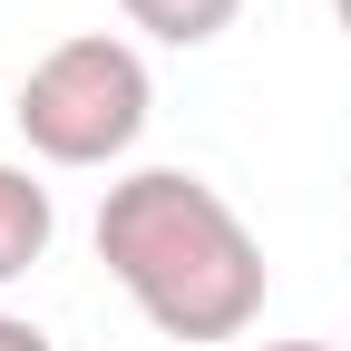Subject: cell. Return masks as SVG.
Masks as SVG:
<instances>
[{
    "mask_svg": "<svg viewBox=\"0 0 351 351\" xmlns=\"http://www.w3.org/2000/svg\"><path fill=\"white\" fill-rule=\"evenodd\" d=\"M332 20H341V39H351V0H332Z\"/></svg>",
    "mask_w": 351,
    "mask_h": 351,
    "instance_id": "52a82bcc",
    "label": "cell"
},
{
    "mask_svg": "<svg viewBox=\"0 0 351 351\" xmlns=\"http://www.w3.org/2000/svg\"><path fill=\"white\" fill-rule=\"evenodd\" d=\"M0 351H59L39 322H20V313H0Z\"/></svg>",
    "mask_w": 351,
    "mask_h": 351,
    "instance_id": "5b68a950",
    "label": "cell"
},
{
    "mask_svg": "<svg viewBox=\"0 0 351 351\" xmlns=\"http://www.w3.org/2000/svg\"><path fill=\"white\" fill-rule=\"evenodd\" d=\"M49 234H59V205H49V186H39L29 166H0V283H20L39 254H49Z\"/></svg>",
    "mask_w": 351,
    "mask_h": 351,
    "instance_id": "3957f363",
    "label": "cell"
},
{
    "mask_svg": "<svg viewBox=\"0 0 351 351\" xmlns=\"http://www.w3.org/2000/svg\"><path fill=\"white\" fill-rule=\"evenodd\" d=\"M117 10H127V29L166 39V49H205V39H225V29H234L244 0H117Z\"/></svg>",
    "mask_w": 351,
    "mask_h": 351,
    "instance_id": "277c9868",
    "label": "cell"
},
{
    "mask_svg": "<svg viewBox=\"0 0 351 351\" xmlns=\"http://www.w3.org/2000/svg\"><path fill=\"white\" fill-rule=\"evenodd\" d=\"M147 108H156L147 59L127 49L117 29H78V39H59V49L20 78L10 127L29 137V156H49V166H108V156L137 147Z\"/></svg>",
    "mask_w": 351,
    "mask_h": 351,
    "instance_id": "7a4b0ae2",
    "label": "cell"
},
{
    "mask_svg": "<svg viewBox=\"0 0 351 351\" xmlns=\"http://www.w3.org/2000/svg\"><path fill=\"white\" fill-rule=\"evenodd\" d=\"M254 351H332V341H254Z\"/></svg>",
    "mask_w": 351,
    "mask_h": 351,
    "instance_id": "8992f818",
    "label": "cell"
},
{
    "mask_svg": "<svg viewBox=\"0 0 351 351\" xmlns=\"http://www.w3.org/2000/svg\"><path fill=\"white\" fill-rule=\"evenodd\" d=\"M98 263L166 341H234L263 313L254 225L186 166H137L98 205Z\"/></svg>",
    "mask_w": 351,
    "mask_h": 351,
    "instance_id": "6da1fadb",
    "label": "cell"
}]
</instances>
